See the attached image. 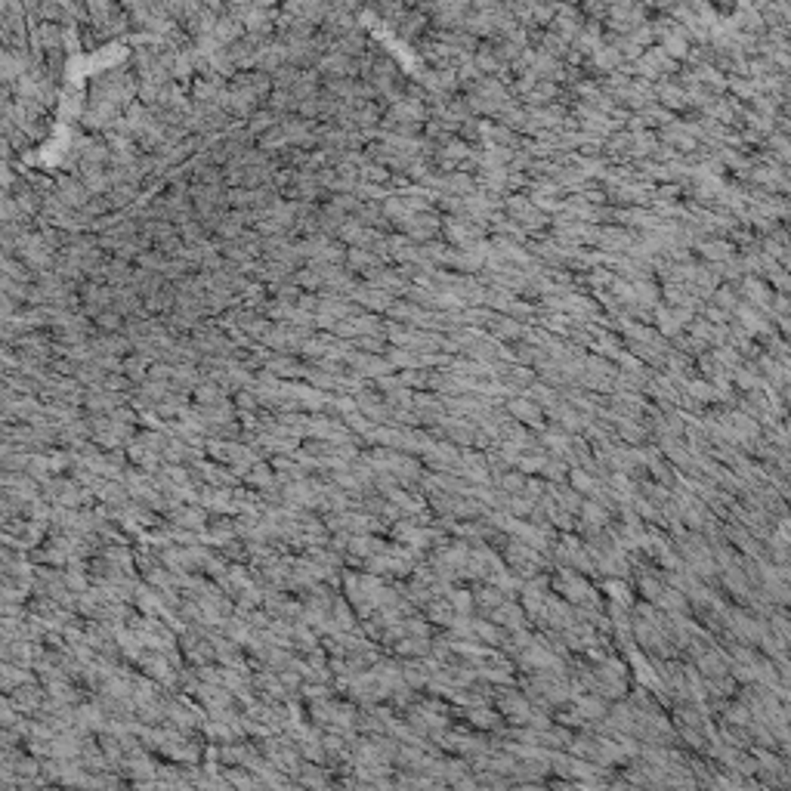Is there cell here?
Here are the masks:
<instances>
[{
  "label": "cell",
  "instance_id": "obj_8",
  "mask_svg": "<svg viewBox=\"0 0 791 791\" xmlns=\"http://www.w3.org/2000/svg\"><path fill=\"white\" fill-rule=\"evenodd\" d=\"M396 31H399L405 41H411L418 31H424V19H420L418 13H405V16H402V22L396 25Z\"/></svg>",
  "mask_w": 791,
  "mask_h": 791
},
{
  "label": "cell",
  "instance_id": "obj_10",
  "mask_svg": "<svg viewBox=\"0 0 791 791\" xmlns=\"http://www.w3.org/2000/svg\"><path fill=\"white\" fill-rule=\"evenodd\" d=\"M399 381H402V386H424V383H430V377L424 374V371H402L399 374Z\"/></svg>",
  "mask_w": 791,
  "mask_h": 791
},
{
  "label": "cell",
  "instance_id": "obj_2",
  "mask_svg": "<svg viewBox=\"0 0 791 791\" xmlns=\"http://www.w3.org/2000/svg\"><path fill=\"white\" fill-rule=\"evenodd\" d=\"M56 195L68 210H84L90 201H93V195H90L87 186L81 182V177H71V173H59L56 177Z\"/></svg>",
  "mask_w": 791,
  "mask_h": 791
},
{
  "label": "cell",
  "instance_id": "obj_5",
  "mask_svg": "<svg viewBox=\"0 0 791 791\" xmlns=\"http://www.w3.org/2000/svg\"><path fill=\"white\" fill-rule=\"evenodd\" d=\"M226 396H229V393H226L219 383L205 381L195 393H192V399H195V405H198V408H214V405H219V402H226Z\"/></svg>",
  "mask_w": 791,
  "mask_h": 791
},
{
  "label": "cell",
  "instance_id": "obj_9",
  "mask_svg": "<svg viewBox=\"0 0 791 791\" xmlns=\"http://www.w3.org/2000/svg\"><path fill=\"white\" fill-rule=\"evenodd\" d=\"M235 405L242 408V411H251V408H257V405H260V402H257V393H254V386H251V390H242V393H235Z\"/></svg>",
  "mask_w": 791,
  "mask_h": 791
},
{
  "label": "cell",
  "instance_id": "obj_6",
  "mask_svg": "<svg viewBox=\"0 0 791 791\" xmlns=\"http://www.w3.org/2000/svg\"><path fill=\"white\" fill-rule=\"evenodd\" d=\"M124 325H127V319L118 316L115 309H108V312H103V316L96 319V331H99V334H124Z\"/></svg>",
  "mask_w": 791,
  "mask_h": 791
},
{
  "label": "cell",
  "instance_id": "obj_1",
  "mask_svg": "<svg viewBox=\"0 0 791 791\" xmlns=\"http://www.w3.org/2000/svg\"><path fill=\"white\" fill-rule=\"evenodd\" d=\"M349 300H353L356 306H362L365 312H374V316L377 312H390L393 303H396L393 294L374 288V284H368V281H358L353 288V294H349Z\"/></svg>",
  "mask_w": 791,
  "mask_h": 791
},
{
  "label": "cell",
  "instance_id": "obj_4",
  "mask_svg": "<svg viewBox=\"0 0 791 791\" xmlns=\"http://www.w3.org/2000/svg\"><path fill=\"white\" fill-rule=\"evenodd\" d=\"M266 371H272L279 381H291V377H306V362H300L297 356H279L275 353L269 358V365H266Z\"/></svg>",
  "mask_w": 791,
  "mask_h": 791
},
{
  "label": "cell",
  "instance_id": "obj_7",
  "mask_svg": "<svg viewBox=\"0 0 791 791\" xmlns=\"http://www.w3.org/2000/svg\"><path fill=\"white\" fill-rule=\"evenodd\" d=\"M300 78H303V71H300V68H294V66H281V68L272 75V87H275V90H294V84H297Z\"/></svg>",
  "mask_w": 791,
  "mask_h": 791
},
{
  "label": "cell",
  "instance_id": "obj_3",
  "mask_svg": "<svg viewBox=\"0 0 791 791\" xmlns=\"http://www.w3.org/2000/svg\"><path fill=\"white\" fill-rule=\"evenodd\" d=\"M365 281L368 284H374V288H381V291H386V294H405L408 291V284H405V275L402 272H396V269H386V266H381V269H371V272H365Z\"/></svg>",
  "mask_w": 791,
  "mask_h": 791
}]
</instances>
